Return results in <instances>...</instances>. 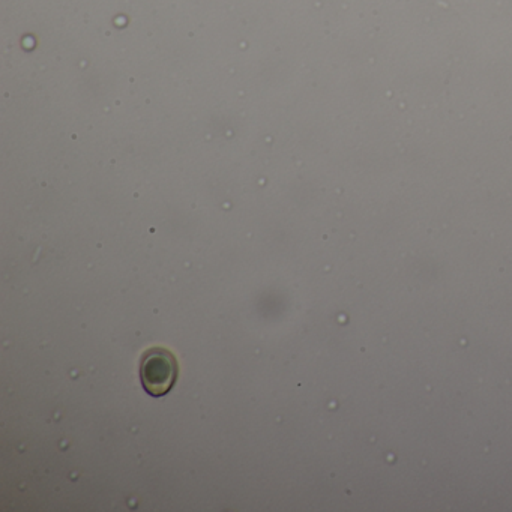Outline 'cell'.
<instances>
[{
    "instance_id": "1",
    "label": "cell",
    "mask_w": 512,
    "mask_h": 512,
    "mask_svg": "<svg viewBox=\"0 0 512 512\" xmlns=\"http://www.w3.org/2000/svg\"><path fill=\"white\" fill-rule=\"evenodd\" d=\"M179 367L176 356L164 347H152L140 362V380L152 397H163L175 386Z\"/></svg>"
}]
</instances>
